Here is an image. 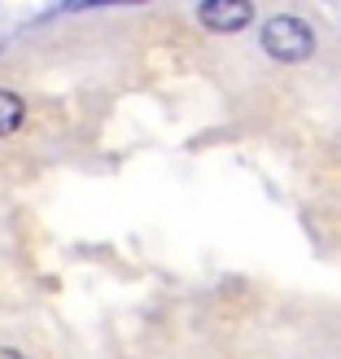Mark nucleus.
Here are the masks:
<instances>
[{
	"instance_id": "2",
	"label": "nucleus",
	"mask_w": 341,
	"mask_h": 359,
	"mask_svg": "<svg viewBox=\"0 0 341 359\" xmlns=\"http://www.w3.org/2000/svg\"><path fill=\"white\" fill-rule=\"evenodd\" d=\"M197 22L206 31L232 35V31L254 22V0H202V5H197Z\"/></svg>"
},
{
	"instance_id": "3",
	"label": "nucleus",
	"mask_w": 341,
	"mask_h": 359,
	"mask_svg": "<svg viewBox=\"0 0 341 359\" xmlns=\"http://www.w3.org/2000/svg\"><path fill=\"white\" fill-rule=\"evenodd\" d=\"M27 118V105L18 93H9V88H0V136H13L18 128H22Z\"/></svg>"
},
{
	"instance_id": "1",
	"label": "nucleus",
	"mask_w": 341,
	"mask_h": 359,
	"mask_svg": "<svg viewBox=\"0 0 341 359\" xmlns=\"http://www.w3.org/2000/svg\"><path fill=\"white\" fill-rule=\"evenodd\" d=\"M263 48L272 53L276 62H307L315 53V35L302 18L280 13V18H267L263 22Z\"/></svg>"
},
{
	"instance_id": "4",
	"label": "nucleus",
	"mask_w": 341,
	"mask_h": 359,
	"mask_svg": "<svg viewBox=\"0 0 341 359\" xmlns=\"http://www.w3.org/2000/svg\"><path fill=\"white\" fill-rule=\"evenodd\" d=\"M97 5H123V0H66V9H97Z\"/></svg>"
},
{
	"instance_id": "5",
	"label": "nucleus",
	"mask_w": 341,
	"mask_h": 359,
	"mask_svg": "<svg viewBox=\"0 0 341 359\" xmlns=\"http://www.w3.org/2000/svg\"><path fill=\"white\" fill-rule=\"evenodd\" d=\"M0 359H27V355H18V351H0Z\"/></svg>"
}]
</instances>
